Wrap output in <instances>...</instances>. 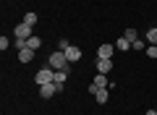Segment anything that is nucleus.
Here are the masks:
<instances>
[{
	"label": "nucleus",
	"mask_w": 157,
	"mask_h": 115,
	"mask_svg": "<svg viewBox=\"0 0 157 115\" xmlns=\"http://www.w3.org/2000/svg\"><path fill=\"white\" fill-rule=\"evenodd\" d=\"M113 52H115V44H100L97 58H113Z\"/></svg>",
	"instance_id": "nucleus-8"
},
{
	"label": "nucleus",
	"mask_w": 157,
	"mask_h": 115,
	"mask_svg": "<svg viewBox=\"0 0 157 115\" xmlns=\"http://www.w3.org/2000/svg\"><path fill=\"white\" fill-rule=\"evenodd\" d=\"M123 37L128 39V42H134V39H139V34H136V29H134V26H128V29L123 32Z\"/></svg>",
	"instance_id": "nucleus-11"
},
{
	"label": "nucleus",
	"mask_w": 157,
	"mask_h": 115,
	"mask_svg": "<svg viewBox=\"0 0 157 115\" xmlns=\"http://www.w3.org/2000/svg\"><path fill=\"white\" fill-rule=\"evenodd\" d=\"M24 24L34 26V24H37V13H26V16H24Z\"/></svg>",
	"instance_id": "nucleus-16"
},
{
	"label": "nucleus",
	"mask_w": 157,
	"mask_h": 115,
	"mask_svg": "<svg viewBox=\"0 0 157 115\" xmlns=\"http://www.w3.org/2000/svg\"><path fill=\"white\" fill-rule=\"evenodd\" d=\"M113 71V58H97V73H110Z\"/></svg>",
	"instance_id": "nucleus-5"
},
{
	"label": "nucleus",
	"mask_w": 157,
	"mask_h": 115,
	"mask_svg": "<svg viewBox=\"0 0 157 115\" xmlns=\"http://www.w3.org/2000/svg\"><path fill=\"white\" fill-rule=\"evenodd\" d=\"M13 34H16V37L18 39H29V37H34V34H32V26H29V24H18V26L16 29H13Z\"/></svg>",
	"instance_id": "nucleus-6"
},
{
	"label": "nucleus",
	"mask_w": 157,
	"mask_h": 115,
	"mask_svg": "<svg viewBox=\"0 0 157 115\" xmlns=\"http://www.w3.org/2000/svg\"><path fill=\"white\" fill-rule=\"evenodd\" d=\"M34 81H37L39 86H42V84H50V81H55V71H52L50 66H47V68H42V71H37Z\"/></svg>",
	"instance_id": "nucleus-3"
},
{
	"label": "nucleus",
	"mask_w": 157,
	"mask_h": 115,
	"mask_svg": "<svg viewBox=\"0 0 157 115\" xmlns=\"http://www.w3.org/2000/svg\"><path fill=\"white\" fill-rule=\"evenodd\" d=\"M16 47L24 50V47H26V39H18V37H16Z\"/></svg>",
	"instance_id": "nucleus-21"
},
{
	"label": "nucleus",
	"mask_w": 157,
	"mask_h": 115,
	"mask_svg": "<svg viewBox=\"0 0 157 115\" xmlns=\"http://www.w3.org/2000/svg\"><path fill=\"white\" fill-rule=\"evenodd\" d=\"M60 89H63V84H55V81L42 84V86H39V97H42V99H50V97H55Z\"/></svg>",
	"instance_id": "nucleus-2"
},
{
	"label": "nucleus",
	"mask_w": 157,
	"mask_h": 115,
	"mask_svg": "<svg viewBox=\"0 0 157 115\" xmlns=\"http://www.w3.org/2000/svg\"><path fill=\"white\" fill-rule=\"evenodd\" d=\"M68 47H71V44H68V42H66V39H60V42H58V50H63V52H66V50H68Z\"/></svg>",
	"instance_id": "nucleus-19"
},
{
	"label": "nucleus",
	"mask_w": 157,
	"mask_h": 115,
	"mask_svg": "<svg viewBox=\"0 0 157 115\" xmlns=\"http://www.w3.org/2000/svg\"><path fill=\"white\" fill-rule=\"evenodd\" d=\"M66 58H68V63H76L78 58H81V50H78L76 44H71V47L66 50Z\"/></svg>",
	"instance_id": "nucleus-9"
},
{
	"label": "nucleus",
	"mask_w": 157,
	"mask_h": 115,
	"mask_svg": "<svg viewBox=\"0 0 157 115\" xmlns=\"http://www.w3.org/2000/svg\"><path fill=\"white\" fill-rule=\"evenodd\" d=\"M147 115H157V110H147Z\"/></svg>",
	"instance_id": "nucleus-22"
},
{
	"label": "nucleus",
	"mask_w": 157,
	"mask_h": 115,
	"mask_svg": "<svg viewBox=\"0 0 157 115\" xmlns=\"http://www.w3.org/2000/svg\"><path fill=\"white\" fill-rule=\"evenodd\" d=\"M39 44H42V39H39V37H29L26 39V47H32V50H39Z\"/></svg>",
	"instance_id": "nucleus-12"
},
{
	"label": "nucleus",
	"mask_w": 157,
	"mask_h": 115,
	"mask_svg": "<svg viewBox=\"0 0 157 115\" xmlns=\"http://www.w3.org/2000/svg\"><path fill=\"white\" fill-rule=\"evenodd\" d=\"M147 55H149V58H155V60H157V44H149V47H147Z\"/></svg>",
	"instance_id": "nucleus-17"
},
{
	"label": "nucleus",
	"mask_w": 157,
	"mask_h": 115,
	"mask_svg": "<svg viewBox=\"0 0 157 115\" xmlns=\"http://www.w3.org/2000/svg\"><path fill=\"white\" fill-rule=\"evenodd\" d=\"M89 94H92L100 105H105L107 97H110V89H100V86H94V84H89Z\"/></svg>",
	"instance_id": "nucleus-4"
},
{
	"label": "nucleus",
	"mask_w": 157,
	"mask_h": 115,
	"mask_svg": "<svg viewBox=\"0 0 157 115\" xmlns=\"http://www.w3.org/2000/svg\"><path fill=\"white\" fill-rule=\"evenodd\" d=\"M147 42H149V44H157V29H149V32H147Z\"/></svg>",
	"instance_id": "nucleus-15"
},
{
	"label": "nucleus",
	"mask_w": 157,
	"mask_h": 115,
	"mask_svg": "<svg viewBox=\"0 0 157 115\" xmlns=\"http://www.w3.org/2000/svg\"><path fill=\"white\" fill-rule=\"evenodd\" d=\"M68 79V68H63V71H55V84H63Z\"/></svg>",
	"instance_id": "nucleus-13"
},
{
	"label": "nucleus",
	"mask_w": 157,
	"mask_h": 115,
	"mask_svg": "<svg viewBox=\"0 0 157 115\" xmlns=\"http://www.w3.org/2000/svg\"><path fill=\"white\" fill-rule=\"evenodd\" d=\"M47 66L52 68V71H63V68H68V58L63 50H58V52L50 55V60H47Z\"/></svg>",
	"instance_id": "nucleus-1"
},
{
	"label": "nucleus",
	"mask_w": 157,
	"mask_h": 115,
	"mask_svg": "<svg viewBox=\"0 0 157 115\" xmlns=\"http://www.w3.org/2000/svg\"><path fill=\"white\" fill-rule=\"evenodd\" d=\"M92 84H94V86H100V89H107V86H110V81H107V76H105V73H97Z\"/></svg>",
	"instance_id": "nucleus-10"
},
{
	"label": "nucleus",
	"mask_w": 157,
	"mask_h": 115,
	"mask_svg": "<svg viewBox=\"0 0 157 115\" xmlns=\"http://www.w3.org/2000/svg\"><path fill=\"white\" fill-rule=\"evenodd\" d=\"M8 44H11V42H8L6 37H0V50H8Z\"/></svg>",
	"instance_id": "nucleus-20"
},
{
	"label": "nucleus",
	"mask_w": 157,
	"mask_h": 115,
	"mask_svg": "<svg viewBox=\"0 0 157 115\" xmlns=\"http://www.w3.org/2000/svg\"><path fill=\"white\" fill-rule=\"evenodd\" d=\"M34 52H37V50H32V47L18 50V60H21V63H32L34 60Z\"/></svg>",
	"instance_id": "nucleus-7"
},
{
	"label": "nucleus",
	"mask_w": 157,
	"mask_h": 115,
	"mask_svg": "<svg viewBox=\"0 0 157 115\" xmlns=\"http://www.w3.org/2000/svg\"><path fill=\"white\" fill-rule=\"evenodd\" d=\"M155 110H157V107H155Z\"/></svg>",
	"instance_id": "nucleus-23"
},
{
	"label": "nucleus",
	"mask_w": 157,
	"mask_h": 115,
	"mask_svg": "<svg viewBox=\"0 0 157 115\" xmlns=\"http://www.w3.org/2000/svg\"><path fill=\"white\" fill-rule=\"evenodd\" d=\"M131 47H134V50H144V42H141V39H134V42H131Z\"/></svg>",
	"instance_id": "nucleus-18"
},
{
	"label": "nucleus",
	"mask_w": 157,
	"mask_h": 115,
	"mask_svg": "<svg viewBox=\"0 0 157 115\" xmlns=\"http://www.w3.org/2000/svg\"><path fill=\"white\" fill-rule=\"evenodd\" d=\"M128 47H131V42H128L126 37H121V39L115 42V50H128Z\"/></svg>",
	"instance_id": "nucleus-14"
}]
</instances>
